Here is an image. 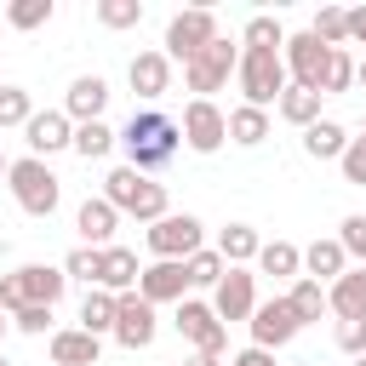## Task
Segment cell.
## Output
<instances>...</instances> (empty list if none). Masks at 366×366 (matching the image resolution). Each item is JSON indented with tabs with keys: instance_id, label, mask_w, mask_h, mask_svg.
<instances>
[{
	"instance_id": "obj_32",
	"label": "cell",
	"mask_w": 366,
	"mask_h": 366,
	"mask_svg": "<svg viewBox=\"0 0 366 366\" xmlns=\"http://www.w3.org/2000/svg\"><path fill=\"white\" fill-rule=\"evenodd\" d=\"M114 143H120V132H114V126H103V120L74 126V154H80V160H103Z\"/></svg>"
},
{
	"instance_id": "obj_31",
	"label": "cell",
	"mask_w": 366,
	"mask_h": 366,
	"mask_svg": "<svg viewBox=\"0 0 366 366\" xmlns=\"http://www.w3.org/2000/svg\"><path fill=\"white\" fill-rule=\"evenodd\" d=\"M309 34H315L320 46H332V51H343V40H349V11H343V6H320L315 23H309Z\"/></svg>"
},
{
	"instance_id": "obj_39",
	"label": "cell",
	"mask_w": 366,
	"mask_h": 366,
	"mask_svg": "<svg viewBox=\"0 0 366 366\" xmlns=\"http://www.w3.org/2000/svg\"><path fill=\"white\" fill-rule=\"evenodd\" d=\"M337 246H343V252L366 269V217H360V212H349V217L337 223Z\"/></svg>"
},
{
	"instance_id": "obj_38",
	"label": "cell",
	"mask_w": 366,
	"mask_h": 366,
	"mask_svg": "<svg viewBox=\"0 0 366 366\" xmlns=\"http://www.w3.org/2000/svg\"><path fill=\"white\" fill-rule=\"evenodd\" d=\"M349 86H355V57H349V51H332L326 80H320V97H337V92H349Z\"/></svg>"
},
{
	"instance_id": "obj_21",
	"label": "cell",
	"mask_w": 366,
	"mask_h": 366,
	"mask_svg": "<svg viewBox=\"0 0 366 366\" xmlns=\"http://www.w3.org/2000/svg\"><path fill=\"white\" fill-rule=\"evenodd\" d=\"M326 303H332L337 320H366V269L349 263V274L326 286Z\"/></svg>"
},
{
	"instance_id": "obj_13",
	"label": "cell",
	"mask_w": 366,
	"mask_h": 366,
	"mask_svg": "<svg viewBox=\"0 0 366 366\" xmlns=\"http://www.w3.org/2000/svg\"><path fill=\"white\" fill-rule=\"evenodd\" d=\"M23 143H29L34 160H46V154H57V149H74V120H69L63 109H34V120L23 126Z\"/></svg>"
},
{
	"instance_id": "obj_53",
	"label": "cell",
	"mask_w": 366,
	"mask_h": 366,
	"mask_svg": "<svg viewBox=\"0 0 366 366\" xmlns=\"http://www.w3.org/2000/svg\"><path fill=\"white\" fill-rule=\"evenodd\" d=\"M360 137H366V132H360Z\"/></svg>"
},
{
	"instance_id": "obj_8",
	"label": "cell",
	"mask_w": 366,
	"mask_h": 366,
	"mask_svg": "<svg viewBox=\"0 0 366 366\" xmlns=\"http://www.w3.org/2000/svg\"><path fill=\"white\" fill-rule=\"evenodd\" d=\"M172 326H177V337H183V343H194L200 355H217V360H223V349H229V326L217 320V309H212V303L183 297V303H177V315H172Z\"/></svg>"
},
{
	"instance_id": "obj_7",
	"label": "cell",
	"mask_w": 366,
	"mask_h": 366,
	"mask_svg": "<svg viewBox=\"0 0 366 366\" xmlns=\"http://www.w3.org/2000/svg\"><path fill=\"white\" fill-rule=\"evenodd\" d=\"M234 69H240V46H229V40L217 34L194 63H183V86H189L194 97H206V103H212V92H223Z\"/></svg>"
},
{
	"instance_id": "obj_44",
	"label": "cell",
	"mask_w": 366,
	"mask_h": 366,
	"mask_svg": "<svg viewBox=\"0 0 366 366\" xmlns=\"http://www.w3.org/2000/svg\"><path fill=\"white\" fill-rule=\"evenodd\" d=\"M229 366H274V355H269V349H257V343H252V349H240V355H234V360H229Z\"/></svg>"
},
{
	"instance_id": "obj_4",
	"label": "cell",
	"mask_w": 366,
	"mask_h": 366,
	"mask_svg": "<svg viewBox=\"0 0 366 366\" xmlns=\"http://www.w3.org/2000/svg\"><path fill=\"white\" fill-rule=\"evenodd\" d=\"M11 200L29 212V217H51L57 212V200H63V183H57V172L46 166V160H34V154H23V160H11Z\"/></svg>"
},
{
	"instance_id": "obj_26",
	"label": "cell",
	"mask_w": 366,
	"mask_h": 366,
	"mask_svg": "<svg viewBox=\"0 0 366 366\" xmlns=\"http://www.w3.org/2000/svg\"><path fill=\"white\" fill-rule=\"evenodd\" d=\"M343 149H349V132H343L337 120H315V126L303 132V154H309V160H343Z\"/></svg>"
},
{
	"instance_id": "obj_43",
	"label": "cell",
	"mask_w": 366,
	"mask_h": 366,
	"mask_svg": "<svg viewBox=\"0 0 366 366\" xmlns=\"http://www.w3.org/2000/svg\"><path fill=\"white\" fill-rule=\"evenodd\" d=\"M11 326H17V332H29V337H40V332L51 326V309H46V303H34V309H23V315H11Z\"/></svg>"
},
{
	"instance_id": "obj_33",
	"label": "cell",
	"mask_w": 366,
	"mask_h": 366,
	"mask_svg": "<svg viewBox=\"0 0 366 366\" xmlns=\"http://www.w3.org/2000/svg\"><path fill=\"white\" fill-rule=\"evenodd\" d=\"M240 46H246V51H286V29H280L274 17H263V11H257V17L246 23Z\"/></svg>"
},
{
	"instance_id": "obj_34",
	"label": "cell",
	"mask_w": 366,
	"mask_h": 366,
	"mask_svg": "<svg viewBox=\"0 0 366 366\" xmlns=\"http://www.w3.org/2000/svg\"><path fill=\"white\" fill-rule=\"evenodd\" d=\"M183 269H189V286H212V292H217V280L229 274V263H223V252H217V246H200Z\"/></svg>"
},
{
	"instance_id": "obj_5",
	"label": "cell",
	"mask_w": 366,
	"mask_h": 366,
	"mask_svg": "<svg viewBox=\"0 0 366 366\" xmlns=\"http://www.w3.org/2000/svg\"><path fill=\"white\" fill-rule=\"evenodd\" d=\"M240 92H246V103L252 109H269V103H280L286 97V86H292V74H286V57L280 51H246L240 46Z\"/></svg>"
},
{
	"instance_id": "obj_52",
	"label": "cell",
	"mask_w": 366,
	"mask_h": 366,
	"mask_svg": "<svg viewBox=\"0 0 366 366\" xmlns=\"http://www.w3.org/2000/svg\"><path fill=\"white\" fill-rule=\"evenodd\" d=\"M0 366H11V360H6V355H0Z\"/></svg>"
},
{
	"instance_id": "obj_19",
	"label": "cell",
	"mask_w": 366,
	"mask_h": 366,
	"mask_svg": "<svg viewBox=\"0 0 366 366\" xmlns=\"http://www.w3.org/2000/svg\"><path fill=\"white\" fill-rule=\"evenodd\" d=\"M74 229H80V240L86 246H114V229H120V212L97 194V200H80V212H74Z\"/></svg>"
},
{
	"instance_id": "obj_46",
	"label": "cell",
	"mask_w": 366,
	"mask_h": 366,
	"mask_svg": "<svg viewBox=\"0 0 366 366\" xmlns=\"http://www.w3.org/2000/svg\"><path fill=\"white\" fill-rule=\"evenodd\" d=\"M183 366H223V360H217V355H200V349H194V355H189Z\"/></svg>"
},
{
	"instance_id": "obj_14",
	"label": "cell",
	"mask_w": 366,
	"mask_h": 366,
	"mask_svg": "<svg viewBox=\"0 0 366 366\" xmlns=\"http://www.w3.org/2000/svg\"><path fill=\"white\" fill-rule=\"evenodd\" d=\"M212 309H217L223 326L229 320H252V309H257V274L252 269H229L217 280V292H212Z\"/></svg>"
},
{
	"instance_id": "obj_23",
	"label": "cell",
	"mask_w": 366,
	"mask_h": 366,
	"mask_svg": "<svg viewBox=\"0 0 366 366\" xmlns=\"http://www.w3.org/2000/svg\"><path fill=\"white\" fill-rule=\"evenodd\" d=\"M303 269H309V280H343L349 274V252L337 246V234L315 240V246H303Z\"/></svg>"
},
{
	"instance_id": "obj_45",
	"label": "cell",
	"mask_w": 366,
	"mask_h": 366,
	"mask_svg": "<svg viewBox=\"0 0 366 366\" xmlns=\"http://www.w3.org/2000/svg\"><path fill=\"white\" fill-rule=\"evenodd\" d=\"M349 40H360V46H366V6H355V11H349Z\"/></svg>"
},
{
	"instance_id": "obj_51",
	"label": "cell",
	"mask_w": 366,
	"mask_h": 366,
	"mask_svg": "<svg viewBox=\"0 0 366 366\" xmlns=\"http://www.w3.org/2000/svg\"><path fill=\"white\" fill-rule=\"evenodd\" d=\"M292 366H315V360H292Z\"/></svg>"
},
{
	"instance_id": "obj_6",
	"label": "cell",
	"mask_w": 366,
	"mask_h": 366,
	"mask_svg": "<svg viewBox=\"0 0 366 366\" xmlns=\"http://www.w3.org/2000/svg\"><path fill=\"white\" fill-rule=\"evenodd\" d=\"M149 252L154 257H172V263H189L200 246H206V223L194 217V212H166L160 223H149Z\"/></svg>"
},
{
	"instance_id": "obj_24",
	"label": "cell",
	"mask_w": 366,
	"mask_h": 366,
	"mask_svg": "<svg viewBox=\"0 0 366 366\" xmlns=\"http://www.w3.org/2000/svg\"><path fill=\"white\" fill-rule=\"evenodd\" d=\"M217 252H223V263H229V269H246V263H257L263 240H257V229H252V223H229V229L217 234Z\"/></svg>"
},
{
	"instance_id": "obj_27",
	"label": "cell",
	"mask_w": 366,
	"mask_h": 366,
	"mask_svg": "<svg viewBox=\"0 0 366 366\" xmlns=\"http://www.w3.org/2000/svg\"><path fill=\"white\" fill-rule=\"evenodd\" d=\"M263 137H269V109H252V103L229 109V143H240V149H257Z\"/></svg>"
},
{
	"instance_id": "obj_42",
	"label": "cell",
	"mask_w": 366,
	"mask_h": 366,
	"mask_svg": "<svg viewBox=\"0 0 366 366\" xmlns=\"http://www.w3.org/2000/svg\"><path fill=\"white\" fill-rule=\"evenodd\" d=\"M337 349L355 360V355H366V320H337Z\"/></svg>"
},
{
	"instance_id": "obj_50",
	"label": "cell",
	"mask_w": 366,
	"mask_h": 366,
	"mask_svg": "<svg viewBox=\"0 0 366 366\" xmlns=\"http://www.w3.org/2000/svg\"><path fill=\"white\" fill-rule=\"evenodd\" d=\"M355 366H366V355H355Z\"/></svg>"
},
{
	"instance_id": "obj_48",
	"label": "cell",
	"mask_w": 366,
	"mask_h": 366,
	"mask_svg": "<svg viewBox=\"0 0 366 366\" xmlns=\"http://www.w3.org/2000/svg\"><path fill=\"white\" fill-rule=\"evenodd\" d=\"M0 177H11V160H6V154H0Z\"/></svg>"
},
{
	"instance_id": "obj_41",
	"label": "cell",
	"mask_w": 366,
	"mask_h": 366,
	"mask_svg": "<svg viewBox=\"0 0 366 366\" xmlns=\"http://www.w3.org/2000/svg\"><path fill=\"white\" fill-rule=\"evenodd\" d=\"M343 183H360L366 189V137H349V149H343Z\"/></svg>"
},
{
	"instance_id": "obj_12",
	"label": "cell",
	"mask_w": 366,
	"mask_h": 366,
	"mask_svg": "<svg viewBox=\"0 0 366 366\" xmlns=\"http://www.w3.org/2000/svg\"><path fill=\"white\" fill-rule=\"evenodd\" d=\"M183 143H189L194 154H217V149L229 143V114H223L217 103L194 97V103L183 109Z\"/></svg>"
},
{
	"instance_id": "obj_9",
	"label": "cell",
	"mask_w": 366,
	"mask_h": 366,
	"mask_svg": "<svg viewBox=\"0 0 366 366\" xmlns=\"http://www.w3.org/2000/svg\"><path fill=\"white\" fill-rule=\"evenodd\" d=\"M212 40H217V17L206 6H189L166 23V57H177V63H194Z\"/></svg>"
},
{
	"instance_id": "obj_25",
	"label": "cell",
	"mask_w": 366,
	"mask_h": 366,
	"mask_svg": "<svg viewBox=\"0 0 366 366\" xmlns=\"http://www.w3.org/2000/svg\"><path fill=\"white\" fill-rule=\"evenodd\" d=\"M114 315H120V297H114V292H103V286H92V292L80 297V332H92V337H103V332H114Z\"/></svg>"
},
{
	"instance_id": "obj_16",
	"label": "cell",
	"mask_w": 366,
	"mask_h": 366,
	"mask_svg": "<svg viewBox=\"0 0 366 366\" xmlns=\"http://www.w3.org/2000/svg\"><path fill=\"white\" fill-rule=\"evenodd\" d=\"M183 292H189V269L172 263V257H154V263L137 274V297H149L154 309H160V303H183Z\"/></svg>"
},
{
	"instance_id": "obj_15",
	"label": "cell",
	"mask_w": 366,
	"mask_h": 366,
	"mask_svg": "<svg viewBox=\"0 0 366 366\" xmlns=\"http://www.w3.org/2000/svg\"><path fill=\"white\" fill-rule=\"evenodd\" d=\"M154 303L137 297V292H120V315H114V343L120 349H149L154 343Z\"/></svg>"
},
{
	"instance_id": "obj_20",
	"label": "cell",
	"mask_w": 366,
	"mask_h": 366,
	"mask_svg": "<svg viewBox=\"0 0 366 366\" xmlns=\"http://www.w3.org/2000/svg\"><path fill=\"white\" fill-rule=\"evenodd\" d=\"M137 274H143L137 269V252H126V246H103L97 252V286L103 292H114V297L120 292H137Z\"/></svg>"
},
{
	"instance_id": "obj_36",
	"label": "cell",
	"mask_w": 366,
	"mask_h": 366,
	"mask_svg": "<svg viewBox=\"0 0 366 366\" xmlns=\"http://www.w3.org/2000/svg\"><path fill=\"white\" fill-rule=\"evenodd\" d=\"M97 23L103 29H137L143 23V0H97Z\"/></svg>"
},
{
	"instance_id": "obj_2",
	"label": "cell",
	"mask_w": 366,
	"mask_h": 366,
	"mask_svg": "<svg viewBox=\"0 0 366 366\" xmlns=\"http://www.w3.org/2000/svg\"><path fill=\"white\" fill-rule=\"evenodd\" d=\"M103 200L120 212V217H137V223H160L172 206H166V183H149L143 172L132 166H114L103 177Z\"/></svg>"
},
{
	"instance_id": "obj_10",
	"label": "cell",
	"mask_w": 366,
	"mask_h": 366,
	"mask_svg": "<svg viewBox=\"0 0 366 366\" xmlns=\"http://www.w3.org/2000/svg\"><path fill=\"white\" fill-rule=\"evenodd\" d=\"M286 74H292V86H303V92H320V80H326V63H332V46H320L309 29L303 34H286Z\"/></svg>"
},
{
	"instance_id": "obj_37",
	"label": "cell",
	"mask_w": 366,
	"mask_h": 366,
	"mask_svg": "<svg viewBox=\"0 0 366 366\" xmlns=\"http://www.w3.org/2000/svg\"><path fill=\"white\" fill-rule=\"evenodd\" d=\"M34 120V97L23 86H0V126H29Z\"/></svg>"
},
{
	"instance_id": "obj_11",
	"label": "cell",
	"mask_w": 366,
	"mask_h": 366,
	"mask_svg": "<svg viewBox=\"0 0 366 366\" xmlns=\"http://www.w3.org/2000/svg\"><path fill=\"white\" fill-rule=\"evenodd\" d=\"M246 326H252V343H257V349H269V355H274V349H286V343L303 332V320H297V309H292L286 297H269V303H257Z\"/></svg>"
},
{
	"instance_id": "obj_49",
	"label": "cell",
	"mask_w": 366,
	"mask_h": 366,
	"mask_svg": "<svg viewBox=\"0 0 366 366\" xmlns=\"http://www.w3.org/2000/svg\"><path fill=\"white\" fill-rule=\"evenodd\" d=\"M6 326H11V315H6V309H0V337H6Z\"/></svg>"
},
{
	"instance_id": "obj_18",
	"label": "cell",
	"mask_w": 366,
	"mask_h": 366,
	"mask_svg": "<svg viewBox=\"0 0 366 366\" xmlns=\"http://www.w3.org/2000/svg\"><path fill=\"white\" fill-rule=\"evenodd\" d=\"M103 109H109V80H103V74H80V80H69L63 114H69L74 126H92V120H103Z\"/></svg>"
},
{
	"instance_id": "obj_22",
	"label": "cell",
	"mask_w": 366,
	"mask_h": 366,
	"mask_svg": "<svg viewBox=\"0 0 366 366\" xmlns=\"http://www.w3.org/2000/svg\"><path fill=\"white\" fill-rule=\"evenodd\" d=\"M97 355H103V343L92 332H80V326L51 332V366H97Z\"/></svg>"
},
{
	"instance_id": "obj_3",
	"label": "cell",
	"mask_w": 366,
	"mask_h": 366,
	"mask_svg": "<svg viewBox=\"0 0 366 366\" xmlns=\"http://www.w3.org/2000/svg\"><path fill=\"white\" fill-rule=\"evenodd\" d=\"M63 292H69V274L51 269V263H23V269L0 274V309H6V315H23V309H34V303L51 309Z\"/></svg>"
},
{
	"instance_id": "obj_1",
	"label": "cell",
	"mask_w": 366,
	"mask_h": 366,
	"mask_svg": "<svg viewBox=\"0 0 366 366\" xmlns=\"http://www.w3.org/2000/svg\"><path fill=\"white\" fill-rule=\"evenodd\" d=\"M177 143H183V126L160 109H132V120L120 126V149H126V166L132 172H160L177 160Z\"/></svg>"
},
{
	"instance_id": "obj_47",
	"label": "cell",
	"mask_w": 366,
	"mask_h": 366,
	"mask_svg": "<svg viewBox=\"0 0 366 366\" xmlns=\"http://www.w3.org/2000/svg\"><path fill=\"white\" fill-rule=\"evenodd\" d=\"M355 86H360V92H366V57H360V63H355Z\"/></svg>"
},
{
	"instance_id": "obj_28",
	"label": "cell",
	"mask_w": 366,
	"mask_h": 366,
	"mask_svg": "<svg viewBox=\"0 0 366 366\" xmlns=\"http://www.w3.org/2000/svg\"><path fill=\"white\" fill-rule=\"evenodd\" d=\"M257 269L274 274V280H292V274H303V246H292V240H263Z\"/></svg>"
},
{
	"instance_id": "obj_30",
	"label": "cell",
	"mask_w": 366,
	"mask_h": 366,
	"mask_svg": "<svg viewBox=\"0 0 366 366\" xmlns=\"http://www.w3.org/2000/svg\"><path fill=\"white\" fill-rule=\"evenodd\" d=\"M286 303L297 309V320L309 326V320H320V315H332V303H326V286L320 280H309V274H297V286L286 292Z\"/></svg>"
},
{
	"instance_id": "obj_17",
	"label": "cell",
	"mask_w": 366,
	"mask_h": 366,
	"mask_svg": "<svg viewBox=\"0 0 366 366\" xmlns=\"http://www.w3.org/2000/svg\"><path fill=\"white\" fill-rule=\"evenodd\" d=\"M126 80H132V92H137L143 103H154V97L172 92V57H166V51H137V57L126 63Z\"/></svg>"
},
{
	"instance_id": "obj_35",
	"label": "cell",
	"mask_w": 366,
	"mask_h": 366,
	"mask_svg": "<svg viewBox=\"0 0 366 366\" xmlns=\"http://www.w3.org/2000/svg\"><path fill=\"white\" fill-rule=\"evenodd\" d=\"M6 23L23 29V34H29V29H46V23H51V0H11V6H6Z\"/></svg>"
},
{
	"instance_id": "obj_29",
	"label": "cell",
	"mask_w": 366,
	"mask_h": 366,
	"mask_svg": "<svg viewBox=\"0 0 366 366\" xmlns=\"http://www.w3.org/2000/svg\"><path fill=\"white\" fill-rule=\"evenodd\" d=\"M274 109H280V120H292L297 132H309V126L320 120V92H303V86H286V97H280Z\"/></svg>"
},
{
	"instance_id": "obj_40",
	"label": "cell",
	"mask_w": 366,
	"mask_h": 366,
	"mask_svg": "<svg viewBox=\"0 0 366 366\" xmlns=\"http://www.w3.org/2000/svg\"><path fill=\"white\" fill-rule=\"evenodd\" d=\"M63 274H69V280H86V286H97V246H74V252L63 257Z\"/></svg>"
}]
</instances>
